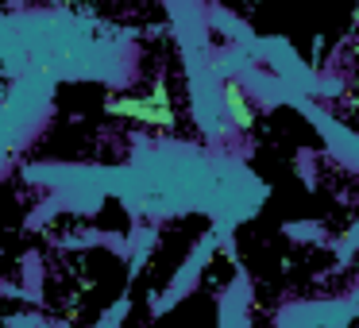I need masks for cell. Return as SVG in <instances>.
I'll use <instances>...</instances> for the list:
<instances>
[{"instance_id": "obj_2", "label": "cell", "mask_w": 359, "mask_h": 328, "mask_svg": "<svg viewBox=\"0 0 359 328\" xmlns=\"http://www.w3.org/2000/svg\"><path fill=\"white\" fill-rule=\"evenodd\" d=\"M224 112L232 116L236 128H243V132L255 124V112H251V104H248V93H243L236 81H228V86H224Z\"/></svg>"}, {"instance_id": "obj_1", "label": "cell", "mask_w": 359, "mask_h": 328, "mask_svg": "<svg viewBox=\"0 0 359 328\" xmlns=\"http://www.w3.org/2000/svg\"><path fill=\"white\" fill-rule=\"evenodd\" d=\"M109 112L143 120V124H151V128H174V104H170V93H166L163 81H158L147 97H112Z\"/></svg>"}]
</instances>
